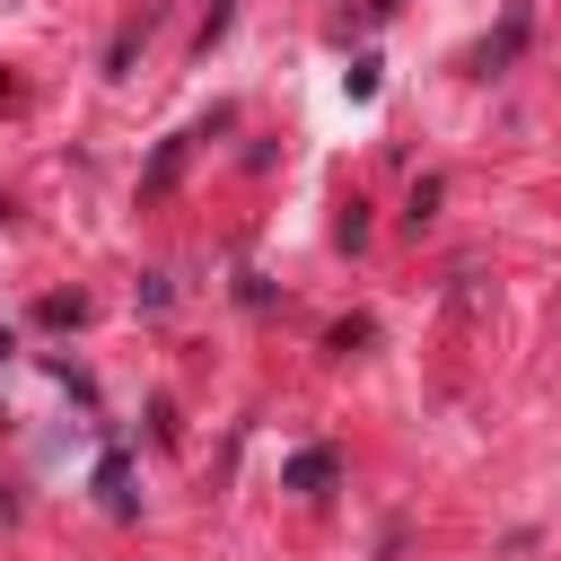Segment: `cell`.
Segmentation results:
<instances>
[{
  "mask_svg": "<svg viewBox=\"0 0 561 561\" xmlns=\"http://www.w3.org/2000/svg\"><path fill=\"white\" fill-rule=\"evenodd\" d=\"M289 482H298V491H324V482H333V456H324V447H307V456L289 465Z\"/></svg>",
  "mask_w": 561,
  "mask_h": 561,
  "instance_id": "cell-1",
  "label": "cell"
}]
</instances>
